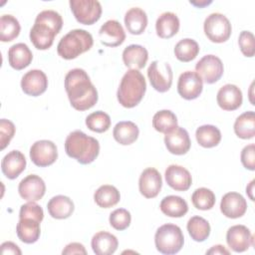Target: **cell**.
Listing matches in <instances>:
<instances>
[{"instance_id": "6da1fadb", "label": "cell", "mask_w": 255, "mask_h": 255, "mask_svg": "<svg viewBox=\"0 0 255 255\" xmlns=\"http://www.w3.org/2000/svg\"><path fill=\"white\" fill-rule=\"evenodd\" d=\"M65 90L71 106L77 111L89 110L98 102V91L83 69L76 68L67 73Z\"/></svg>"}, {"instance_id": "7a4b0ae2", "label": "cell", "mask_w": 255, "mask_h": 255, "mask_svg": "<svg viewBox=\"0 0 255 255\" xmlns=\"http://www.w3.org/2000/svg\"><path fill=\"white\" fill-rule=\"evenodd\" d=\"M65 151L68 156L81 164H89L98 157L100 143L98 139L87 135L82 130H74L66 137Z\"/></svg>"}, {"instance_id": "3957f363", "label": "cell", "mask_w": 255, "mask_h": 255, "mask_svg": "<svg viewBox=\"0 0 255 255\" xmlns=\"http://www.w3.org/2000/svg\"><path fill=\"white\" fill-rule=\"evenodd\" d=\"M146 91V83L143 75L138 70H128L122 78L117 98L119 103L128 109L139 104Z\"/></svg>"}, {"instance_id": "277c9868", "label": "cell", "mask_w": 255, "mask_h": 255, "mask_svg": "<svg viewBox=\"0 0 255 255\" xmlns=\"http://www.w3.org/2000/svg\"><path fill=\"white\" fill-rule=\"evenodd\" d=\"M93 44V37L88 31L74 29L61 38L57 46V52L61 58L72 60L89 51Z\"/></svg>"}, {"instance_id": "5b68a950", "label": "cell", "mask_w": 255, "mask_h": 255, "mask_svg": "<svg viewBox=\"0 0 255 255\" xmlns=\"http://www.w3.org/2000/svg\"><path fill=\"white\" fill-rule=\"evenodd\" d=\"M184 243V237L181 229L171 223L163 224L157 228L154 235V244L162 254H175L181 250Z\"/></svg>"}, {"instance_id": "8992f818", "label": "cell", "mask_w": 255, "mask_h": 255, "mask_svg": "<svg viewBox=\"0 0 255 255\" xmlns=\"http://www.w3.org/2000/svg\"><path fill=\"white\" fill-rule=\"evenodd\" d=\"M206 37L213 43L226 42L232 32L228 18L221 13H211L206 17L203 24Z\"/></svg>"}, {"instance_id": "52a82bcc", "label": "cell", "mask_w": 255, "mask_h": 255, "mask_svg": "<svg viewBox=\"0 0 255 255\" xmlns=\"http://www.w3.org/2000/svg\"><path fill=\"white\" fill-rule=\"evenodd\" d=\"M70 7L76 20L84 25H93L102 15L101 3L97 0H71Z\"/></svg>"}, {"instance_id": "ba28073f", "label": "cell", "mask_w": 255, "mask_h": 255, "mask_svg": "<svg viewBox=\"0 0 255 255\" xmlns=\"http://www.w3.org/2000/svg\"><path fill=\"white\" fill-rule=\"evenodd\" d=\"M147 77L151 87L159 92H167L172 84V69L168 63H159V61H153L147 69Z\"/></svg>"}, {"instance_id": "9c48e42d", "label": "cell", "mask_w": 255, "mask_h": 255, "mask_svg": "<svg viewBox=\"0 0 255 255\" xmlns=\"http://www.w3.org/2000/svg\"><path fill=\"white\" fill-rule=\"evenodd\" d=\"M195 72L206 84H213L220 80L224 67L222 61L215 55H205L195 65Z\"/></svg>"}, {"instance_id": "30bf717a", "label": "cell", "mask_w": 255, "mask_h": 255, "mask_svg": "<svg viewBox=\"0 0 255 255\" xmlns=\"http://www.w3.org/2000/svg\"><path fill=\"white\" fill-rule=\"evenodd\" d=\"M30 158L37 166H49L58 158L57 146L53 141L48 139L37 140L30 148Z\"/></svg>"}, {"instance_id": "8fae6325", "label": "cell", "mask_w": 255, "mask_h": 255, "mask_svg": "<svg viewBox=\"0 0 255 255\" xmlns=\"http://www.w3.org/2000/svg\"><path fill=\"white\" fill-rule=\"evenodd\" d=\"M203 89V82L196 72H183L177 82V92L185 100H194L198 98Z\"/></svg>"}, {"instance_id": "7c38bea8", "label": "cell", "mask_w": 255, "mask_h": 255, "mask_svg": "<svg viewBox=\"0 0 255 255\" xmlns=\"http://www.w3.org/2000/svg\"><path fill=\"white\" fill-rule=\"evenodd\" d=\"M226 242L234 252H244L254 245V237L245 225H233L226 233Z\"/></svg>"}, {"instance_id": "4fadbf2b", "label": "cell", "mask_w": 255, "mask_h": 255, "mask_svg": "<svg viewBox=\"0 0 255 255\" xmlns=\"http://www.w3.org/2000/svg\"><path fill=\"white\" fill-rule=\"evenodd\" d=\"M164 143L167 150L175 155L185 154L191 145L187 130L178 126L165 133Z\"/></svg>"}, {"instance_id": "5bb4252c", "label": "cell", "mask_w": 255, "mask_h": 255, "mask_svg": "<svg viewBox=\"0 0 255 255\" xmlns=\"http://www.w3.org/2000/svg\"><path fill=\"white\" fill-rule=\"evenodd\" d=\"M162 178L160 173L154 167L145 168L138 179V189L145 198H154L160 192Z\"/></svg>"}, {"instance_id": "9a60e30c", "label": "cell", "mask_w": 255, "mask_h": 255, "mask_svg": "<svg viewBox=\"0 0 255 255\" xmlns=\"http://www.w3.org/2000/svg\"><path fill=\"white\" fill-rule=\"evenodd\" d=\"M18 191L20 196L25 200L38 201L46 192V184L40 176L29 174L20 181Z\"/></svg>"}, {"instance_id": "2e32d148", "label": "cell", "mask_w": 255, "mask_h": 255, "mask_svg": "<svg viewBox=\"0 0 255 255\" xmlns=\"http://www.w3.org/2000/svg\"><path fill=\"white\" fill-rule=\"evenodd\" d=\"M22 91L32 97H38L45 93L48 88V79L46 74L41 70H30L21 80Z\"/></svg>"}, {"instance_id": "e0dca14e", "label": "cell", "mask_w": 255, "mask_h": 255, "mask_svg": "<svg viewBox=\"0 0 255 255\" xmlns=\"http://www.w3.org/2000/svg\"><path fill=\"white\" fill-rule=\"evenodd\" d=\"M100 42L107 47H118L122 45L126 39V33L117 20H108L99 30Z\"/></svg>"}, {"instance_id": "ac0fdd59", "label": "cell", "mask_w": 255, "mask_h": 255, "mask_svg": "<svg viewBox=\"0 0 255 255\" xmlns=\"http://www.w3.org/2000/svg\"><path fill=\"white\" fill-rule=\"evenodd\" d=\"M220 210L222 214L228 218H239L243 216L247 210V201L238 192H228L222 196Z\"/></svg>"}, {"instance_id": "d6986e66", "label": "cell", "mask_w": 255, "mask_h": 255, "mask_svg": "<svg viewBox=\"0 0 255 255\" xmlns=\"http://www.w3.org/2000/svg\"><path fill=\"white\" fill-rule=\"evenodd\" d=\"M166 183L176 191H185L189 189L192 183L190 172L181 165L170 164L164 172Z\"/></svg>"}, {"instance_id": "ffe728a7", "label": "cell", "mask_w": 255, "mask_h": 255, "mask_svg": "<svg viewBox=\"0 0 255 255\" xmlns=\"http://www.w3.org/2000/svg\"><path fill=\"white\" fill-rule=\"evenodd\" d=\"M216 101L222 110L235 111L242 105V92L237 86L233 84H226L219 89Z\"/></svg>"}, {"instance_id": "44dd1931", "label": "cell", "mask_w": 255, "mask_h": 255, "mask_svg": "<svg viewBox=\"0 0 255 255\" xmlns=\"http://www.w3.org/2000/svg\"><path fill=\"white\" fill-rule=\"evenodd\" d=\"M25 155L19 150H11L1 161V169L3 174L9 179L17 178L26 168Z\"/></svg>"}, {"instance_id": "7402d4cb", "label": "cell", "mask_w": 255, "mask_h": 255, "mask_svg": "<svg viewBox=\"0 0 255 255\" xmlns=\"http://www.w3.org/2000/svg\"><path fill=\"white\" fill-rule=\"evenodd\" d=\"M56 35L57 33L51 27L42 22L35 21L29 36L35 48L38 50H47L53 45Z\"/></svg>"}, {"instance_id": "603a6c76", "label": "cell", "mask_w": 255, "mask_h": 255, "mask_svg": "<svg viewBox=\"0 0 255 255\" xmlns=\"http://www.w3.org/2000/svg\"><path fill=\"white\" fill-rule=\"evenodd\" d=\"M148 60L147 50L136 44H131L125 48L123 51V61L126 67L129 70H140L142 69Z\"/></svg>"}, {"instance_id": "cb8c5ba5", "label": "cell", "mask_w": 255, "mask_h": 255, "mask_svg": "<svg viewBox=\"0 0 255 255\" xmlns=\"http://www.w3.org/2000/svg\"><path fill=\"white\" fill-rule=\"evenodd\" d=\"M33 60V54L29 47L24 43H17L11 46L8 50L9 65L17 70H23L28 67Z\"/></svg>"}, {"instance_id": "d4e9b609", "label": "cell", "mask_w": 255, "mask_h": 255, "mask_svg": "<svg viewBox=\"0 0 255 255\" xmlns=\"http://www.w3.org/2000/svg\"><path fill=\"white\" fill-rule=\"evenodd\" d=\"M91 245L94 253L97 255H111L118 249L119 241L112 233L99 231L93 236Z\"/></svg>"}, {"instance_id": "484cf974", "label": "cell", "mask_w": 255, "mask_h": 255, "mask_svg": "<svg viewBox=\"0 0 255 255\" xmlns=\"http://www.w3.org/2000/svg\"><path fill=\"white\" fill-rule=\"evenodd\" d=\"M47 209L53 218L66 219L73 214L75 205L70 197L65 195H56L49 200Z\"/></svg>"}, {"instance_id": "4316f807", "label": "cell", "mask_w": 255, "mask_h": 255, "mask_svg": "<svg viewBox=\"0 0 255 255\" xmlns=\"http://www.w3.org/2000/svg\"><path fill=\"white\" fill-rule=\"evenodd\" d=\"M18 238L26 243H35L40 237V222L33 218H20L16 226Z\"/></svg>"}, {"instance_id": "83f0119b", "label": "cell", "mask_w": 255, "mask_h": 255, "mask_svg": "<svg viewBox=\"0 0 255 255\" xmlns=\"http://www.w3.org/2000/svg\"><path fill=\"white\" fill-rule=\"evenodd\" d=\"M156 34L159 38L169 39L179 30V19L172 12L162 13L155 22Z\"/></svg>"}, {"instance_id": "f1b7e54d", "label": "cell", "mask_w": 255, "mask_h": 255, "mask_svg": "<svg viewBox=\"0 0 255 255\" xmlns=\"http://www.w3.org/2000/svg\"><path fill=\"white\" fill-rule=\"evenodd\" d=\"M125 25L128 32L132 35H140L147 26L146 13L138 7H132L125 15Z\"/></svg>"}, {"instance_id": "f546056e", "label": "cell", "mask_w": 255, "mask_h": 255, "mask_svg": "<svg viewBox=\"0 0 255 255\" xmlns=\"http://www.w3.org/2000/svg\"><path fill=\"white\" fill-rule=\"evenodd\" d=\"M138 128L130 121H123L118 123L113 130V135L116 141L123 145L133 143L138 137Z\"/></svg>"}, {"instance_id": "4dcf8cb0", "label": "cell", "mask_w": 255, "mask_h": 255, "mask_svg": "<svg viewBox=\"0 0 255 255\" xmlns=\"http://www.w3.org/2000/svg\"><path fill=\"white\" fill-rule=\"evenodd\" d=\"M159 208L163 214L169 217L179 218L184 216L188 211L186 201L177 195H168L162 198Z\"/></svg>"}, {"instance_id": "1f68e13d", "label": "cell", "mask_w": 255, "mask_h": 255, "mask_svg": "<svg viewBox=\"0 0 255 255\" xmlns=\"http://www.w3.org/2000/svg\"><path fill=\"white\" fill-rule=\"evenodd\" d=\"M234 132L242 139H250L255 135V114L248 111L241 114L234 123Z\"/></svg>"}, {"instance_id": "d6a6232c", "label": "cell", "mask_w": 255, "mask_h": 255, "mask_svg": "<svg viewBox=\"0 0 255 255\" xmlns=\"http://www.w3.org/2000/svg\"><path fill=\"white\" fill-rule=\"evenodd\" d=\"M121 199L120 191L113 185L104 184L94 193L96 204L102 208H110L119 203Z\"/></svg>"}, {"instance_id": "836d02e7", "label": "cell", "mask_w": 255, "mask_h": 255, "mask_svg": "<svg viewBox=\"0 0 255 255\" xmlns=\"http://www.w3.org/2000/svg\"><path fill=\"white\" fill-rule=\"evenodd\" d=\"M195 137L199 145L210 148L216 146L221 140V132L218 128L212 125H203L197 128Z\"/></svg>"}, {"instance_id": "e575fe53", "label": "cell", "mask_w": 255, "mask_h": 255, "mask_svg": "<svg viewBox=\"0 0 255 255\" xmlns=\"http://www.w3.org/2000/svg\"><path fill=\"white\" fill-rule=\"evenodd\" d=\"M188 234L196 242H203L210 234V225L201 216H192L186 225Z\"/></svg>"}, {"instance_id": "d590c367", "label": "cell", "mask_w": 255, "mask_h": 255, "mask_svg": "<svg viewBox=\"0 0 255 255\" xmlns=\"http://www.w3.org/2000/svg\"><path fill=\"white\" fill-rule=\"evenodd\" d=\"M199 53L197 42L190 38L180 40L174 47V55L180 62H190L196 58Z\"/></svg>"}, {"instance_id": "8d00e7d4", "label": "cell", "mask_w": 255, "mask_h": 255, "mask_svg": "<svg viewBox=\"0 0 255 255\" xmlns=\"http://www.w3.org/2000/svg\"><path fill=\"white\" fill-rule=\"evenodd\" d=\"M21 27L19 21L12 15H2L0 18V40L11 42L19 36Z\"/></svg>"}, {"instance_id": "74e56055", "label": "cell", "mask_w": 255, "mask_h": 255, "mask_svg": "<svg viewBox=\"0 0 255 255\" xmlns=\"http://www.w3.org/2000/svg\"><path fill=\"white\" fill-rule=\"evenodd\" d=\"M152 127L155 130L166 133L177 127V118L169 110H161L154 114L152 118Z\"/></svg>"}, {"instance_id": "f35d334b", "label": "cell", "mask_w": 255, "mask_h": 255, "mask_svg": "<svg viewBox=\"0 0 255 255\" xmlns=\"http://www.w3.org/2000/svg\"><path fill=\"white\" fill-rule=\"evenodd\" d=\"M215 194L206 187H200L193 191L191 195L192 204L196 209L209 210L215 204Z\"/></svg>"}, {"instance_id": "ab89813d", "label": "cell", "mask_w": 255, "mask_h": 255, "mask_svg": "<svg viewBox=\"0 0 255 255\" xmlns=\"http://www.w3.org/2000/svg\"><path fill=\"white\" fill-rule=\"evenodd\" d=\"M86 126L92 131L105 132L111 127V118L107 113L97 111L86 118Z\"/></svg>"}, {"instance_id": "60d3db41", "label": "cell", "mask_w": 255, "mask_h": 255, "mask_svg": "<svg viewBox=\"0 0 255 255\" xmlns=\"http://www.w3.org/2000/svg\"><path fill=\"white\" fill-rule=\"evenodd\" d=\"M109 221L113 228H115L116 230L122 231L127 229L129 226L131 221V216L129 211H128L127 209L118 208L110 214Z\"/></svg>"}, {"instance_id": "b9f144b4", "label": "cell", "mask_w": 255, "mask_h": 255, "mask_svg": "<svg viewBox=\"0 0 255 255\" xmlns=\"http://www.w3.org/2000/svg\"><path fill=\"white\" fill-rule=\"evenodd\" d=\"M35 21L37 22H42L46 25H48L49 27H51L57 34L61 31L62 26H63V19L62 16L54 11V10H44L42 12H40Z\"/></svg>"}, {"instance_id": "7bdbcfd3", "label": "cell", "mask_w": 255, "mask_h": 255, "mask_svg": "<svg viewBox=\"0 0 255 255\" xmlns=\"http://www.w3.org/2000/svg\"><path fill=\"white\" fill-rule=\"evenodd\" d=\"M238 45L242 54L246 57H253L255 54V39L250 31H242L239 34Z\"/></svg>"}, {"instance_id": "ee69618b", "label": "cell", "mask_w": 255, "mask_h": 255, "mask_svg": "<svg viewBox=\"0 0 255 255\" xmlns=\"http://www.w3.org/2000/svg\"><path fill=\"white\" fill-rule=\"evenodd\" d=\"M19 218H33L41 222L44 218V211L35 201H28L21 206Z\"/></svg>"}, {"instance_id": "f6af8a7d", "label": "cell", "mask_w": 255, "mask_h": 255, "mask_svg": "<svg viewBox=\"0 0 255 255\" xmlns=\"http://www.w3.org/2000/svg\"><path fill=\"white\" fill-rule=\"evenodd\" d=\"M15 134V126L12 122L6 119L0 121V144L1 149H4Z\"/></svg>"}, {"instance_id": "bcb514c9", "label": "cell", "mask_w": 255, "mask_h": 255, "mask_svg": "<svg viewBox=\"0 0 255 255\" xmlns=\"http://www.w3.org/2000/svg\"><path fill=\"white\" fill-rule=\"evenodd\" d=\"M241 162L246 169H255V145L250 143L243 147L241 151Z\"/></svg>"}, {"instance_id": "7dc6e473", "label": "cell", "mask_w": 255, "mask_h": 255, "mask_svg": "<svg viewBox=\"0 0 255 255\" xmlns=\"http://www.w3.org/2000/svg\"><path fill=\"white\" fill-rule=\"evenodd\" d=\"M63 255H73V254H87L86 248L83 244L78 243V242H72L68 244L62 251Z\"/></svg>"}, {"instance_id": "c3c4849f", "label": "cell", "mask_w": 255, "mask_h": 255, "mask_svg": "<svg viewBox=\"0 0 255 255\" xmlns=\"http://www.w3.org/2000/svg\"><path fill=\"white\" fill-rule=\"evenodd\" d=\"M1 253L2 254H17V255H21L22 251L20 250L18 245H16L15 243H13L11 241H6V242L1 244Z\"/></svg>"}, {"instance_id": "681fc988", "label": "cell", "mask_w": 255, "mask_h": 255, "mask_svg": "<svg viewBox=\"0 0 255 255\" xmlns=\"http://www.w3.org/2000/svg\"><path fill=\"white\" fill-rule=\"evenodd\" d=\"M206 254H213V255H217V254H226L229 255L230 252L223 246V245H214L212 246L209 250L206 251Z\"/></svg>"}, {"instance_id": "f907efd6", "label": "cell", "mask_w": 255, "mask_h": 255, "mask_svg": "<svg viewBox=\"0 0 255 255\" xmlns=\"http://www.w3.org/2000/svg\"><path fill=\"white\" fill-rule=\"evenodd\" d=\"M254 182H255V180L253 179V180H251L250 181V183L247 185V187H246V193L248 194V196H249V198L253 201L254 200V196H253V191H254Z\"/></svg>"}, {"instance_id": "816d5d0a", "label": "cell", "mask_w": 255, "mask_h": 255, "mask_svg": "<svg viewBox=\"0 0 255 255\" xmlns=\"http://www.w3.org/2000/svg\"><path fill=\"white\" fill-rule=\"evenodd\" d=\"M212 1H207V0H201V1H190V4L194 5L195 7H204V6H207L209 4H211Z\"/></svg>"}]
</instances>
